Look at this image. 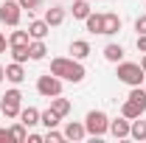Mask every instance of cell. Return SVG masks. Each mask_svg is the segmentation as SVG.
<instances>
[{
  "label": "cell",
  "mask_w": 146,
  "mask_h": 143,
  "mask_svg": "<svg viewBox=\"0 0 146 143\" xmlns=\"http://www.w3.org/2000/svg\"><path fill=\"white\" fill-rule=\"evenodd\" d=\"M104 59H107V62H115V65H118V62L124 59V48H121V45H115V42L104 45Z\"/></svg>",
  "instance_id": "cell-19"
},
{
  "label": "cell",
  "mask_w": 146,
  "mask_h": 143,
  "mask_svg": "<svg viewBox=\"0 0 146 143\" xmlns=\"http://www.w3.org/2000/svg\"><path fill=\"white\" fill-rule=\"evenodd\" d=\"M20 109H23V93L17 87L6 90V95L0 98V112L6 118H20Z\"/></svg>",
  "instance_id": "cell-4"
},
{
  "label": "cell",
  "mask_w": 146,
  "mask_h": 143,
  "mask_svg": "<svg viewBox=\"0 0 146 143\" xmlns=\"http://www.w3.org/2000/svg\"><path fill=\"white\" fill-rule=\"evenodd\" d=\"M143 90H146V79H143Z\"/></svg>",
  "instance_id": "cell-36"
},
{
  "label": "cell",
  "mask_w": 146,
  "mask_h": 143,
  "mask_svg": "<svg viewBox=\"0 0 146 143\" xmlns=\"http://www.w3.org/2000/svg\"><path fill=\"white\" fill-rule=\"evenodd\" d=\"M45 54H48V48H45V39H31V42H28V56H31L34 62L45 59Z\"/></svg>",
  "instance_id": "cell-16"
},
{
  "label": "cell",
  "mask_w": 146,
  "mask_h": 143,
  "mask_svg": "<svg viewBox=\"0 0 146 143\" xmlns=\"http://www.w3.org/2000/svg\"><path fill=\"white\" fill-rule=\"evenodd\" d=\"M135 31L138 34H146V14H141V17L135 20Z\"/></svg>",
  "instance_id": "cell-29"
},
{
  "label": "cell",
  "mask_w": 146,
  "mask_h": 143,
  "mask_svg": "<svg viewBox=\"0 0 146 143\" xmlns=\"http://www.w3.org/2000/svg\"><path fill=\"white\" fill-rule=\"evenodd\" d=\"M20 17H23V9H20L17 0H3V3H0V23H3V25L17 28Z\"/></svg>",
  "instance_id": "cell-6"
},
{
  "label": "cell",
  "mask_w": 146,
  "mask_h": 143,
  "mask_svg": "<svg viewBox=\"0 0 146 143\" xmlns=\"http://www.w3.org/2000/svg\"><path fill=\"white\" fill-rule=\"evenodd\" d=\"M9 138H11V140H17V143L28 140V126L23 124V121H17L14 126H9Z\"/></svg>",
  "instance_id": "cell-21"
},
{
  "label": "cell",
  "mask_w": 146,
  "mask_h": 143,
  "mask_svg": "<svg viewBox=\"0 0 146 143\" xmlns=\"http://www.w3.org/2000/svg\"><path fill=\"white\" fill-rule=\"evenodd\" d=\"M6 48H9V39H6L3 31H0V54H6Z\"/></svg>",
  "instance_id": "cell-32"
},
{
  "label": "cell",
  "mask_w": 146,
  "mask_h": 143,
  "mask_svg": "<svg viewBox=\"0 0 146 143\" xmlns=\"http://www.w3.org/2000/svg\"><path fill=\"white\" fill-rule=\"evenodd\" d=\"M121 31V17L115 14V11H104L101 14V34L104 36H112Z\"/></svg>",
  "instance_id": "cell-7"
},
{
  "label": "cell",
  "mask_w": 146,
  "mask_h": 143,
  "mask_svg": "<svg viewBox=\"0 0 146 143\" xmlns=\"http://www.w3.org/2000/svg\"><path fill=\"white\" fill-rule=\"evenodd\" d=\"M3 140H6V143L11 140V138H9V129H0V143H3Z\"/></svg>",
  "instance_id": "cell-33"
},
{
  "label": "cell",
  "mask_w": 146,
  "mask_h": 143,
  "mask_svg": "<svg viewBox=\"0 0 146 143\" xmlns=\"http://www.w3.org/2000/svg\"><path fill=\"white\" fill-rule=\"evenodd\" d=\"M141 68H143V73H146V54H143V59H141Z\"/></svg>",
  "instance_id": "cell-35"
},
{
  "label": "cell",
  "mask_w": 146,
  "mask_h": 143,
  "mask_svg": "<svg viewBox=\"0 0 146 143\" xmlns=\"http://www.w3.org/2000/svg\"><path fill=\"white\" fill-rule=\"evenodd\" d=\"M90 42H87V39H73L70 42V56L73 59H87V56H90Z\"/></svg>",
  "instance_id": "cell-13"
},
{
  "label": "cell",
  "mask_w": 146,
  "mask_h": 143,
  "mask_svg": "<svg viewBox=\"0 0 146 143\" xmlns=\"http://www.w3.org/2000/svg\"><path fill=\"white\" fill-rule=\"evenodd\" d=\"M84 129H87V135H93V138L107 135V132H110V118H107V112H101V109H90V112H87V118H84Z\"/></svg>",
  "instance_id": "cell-3"
},
{
  "label": "cell",
  "mask_w": 146,
  "mask_h": 143,
  "mask_svg": "<svg viewBox=\"0 0 146 143\" xmlns=\"http://www.w3.org/2000/svg\"><path fill=\"white\" fill-rule=\"evenodd\" d=\"M11 56H14V62H20V65H25L31 56H28V45H23V48H11Z\"/></svg>",
  "instance_id": "cell-25"
},
{
  "label": "cell",
  "mask_w": 146,
  "mask_h": 143,
  "mask_svg": "<svg viewBox=\"0 0 146 143\" xmlns=\"http://www.w3.org/2000/svg\"><path fill=\"white\" fill-rule=\"evenodd\" d=\"M129 124H132V121L124 118V115H121V118H115V121H110V135H112V138H118V140H121V138H129Z\"/></svg>",
  "instance_id": "cell-8"
},
{
  "label": "cell",
  "mask_w": 146,
  "mask_h": 143,
  "mask_svg": "<svg viewBox=\"0 0 146 143\" xmlns=\"http://www.w3.org/2000/svg\"><path fill=\"white\" fill-rule=\"evenodd\" d=\"M129 138H132V140H146V121L135 118V121L129 124Z\"/></svg>",
  "instance_id": "cell-20"
},
{
  "label": "cell",
  "mask_w": 146,
  "mask_h": 143,
  "mask_svg": "<svg viewBox=\"0 0 146 143\" xmlns=\"http://www.w3.org/2000/svg\"><path fill=\"white\" fill-rule=\"evenodd\" d=\"M51 109H54L56 115H62V118H65V115L70 112V101H68V98H62V95H54V98H51Z\"/></svg>",
  "instance_id": "cell-23"
},
{
  "label": "cell",
  "mask_w": 146,
  "mask_h": 143,
  "mask_svg": "<svg viewBox=\"0 0 146 143\" xmlns=\"http://www.w3.org/2000/svg\"><path fill=\"white\" fill-rule=\"evenodd\" d=\"M25 79V68L20 65V62H11V65H6V81H11V84H20Z\"/></svg>",
  "instance_id": "cell-14"
},
{
  "label": "cell",
  "mask_w": 146,
  "mask_h": 143,
  "mask_svg": "<svg viewBox=\"0 0 146 143\" xmlns=\"http://www.w3.org/2000/svg\"><path fill=\"white\" fill-rule=\"evenodd\" d=\"M127 98H132V101H138V104H143V107H146V90H143V84H141V87H132Z\"/></svg>",
  "instance_id": "cell-26"
},
{
  "label": "cell",
  "mask_w": 146,
  "mask_h": 143,
  "mask_svg": "<svg viewBox=\"0 0 146 143\" xmlns=\"http://www.w3.org/2000/svg\"><path fill=\"white\" fill-rule=\"evenodd\" d=\"M3 79H6V68L0 65V84H3Z\"/></svg>",
  "instance_id": "cell-34"
},
{
  "label": "cell",
  "mask_w": 146,
  "mask_h": 143,
  "mask_svg": "<svg viewBox=\"0 0 146 143\" xmlns=\"http://www.w3.org/2000/svg\"><path fill=\"white\" fill-rule=\"evenodd\" d=\"M45 140H48V143H62V140H65V132H59V129H48Z\"/></svg>",
  "instance_id": "cell-28"
},
{
  "label": "cell",
  "mask_w": 146,
  "mask_h": 143,
  "mask_svg": "<svg viewBox=\"0 0 146 143\" xmlns=\"http://www.w3.org/2000/svg\"><path fill=\"white\" fill-rule=\"evenodd\" d=\"M143 112H146V107H143V104H138V101H132V98H127V101L121 104V115H124V118H129V121L141 118Z\"/></svg>",
  "instance_id": "cell-9"
},
{
  "label": "cell",
  "mask_w": 146,
  "mask_h": 143,
  "mask_svg": "<svg viewBox=\"0 0 146 143\" xmlns=\"http://www.w3.org/2000/svg\"><path fill=\"white\" fill-rule=\"evenodd\" d=\"M48 31H51V25H48L45 20H31V23H28V36H31V39H45Z\"/></svg>",
  "instance_id": "cell-11"
},
{
  "label": "cell",
  "mask_w": 146,
  "mask_h": 143,
  "mask_svg": "<svg viewBox=\"0 0 146 143\" xmlns=\"http://www.w3.org/2000/svg\"><path fill=\"white\" fill-rule=\"evenodd\" d=\"M115 76H118V81H124V84H129V87H141L143 79H146L143 68H141L138 62H118Z\"/></svg>",
  "instance_id": "cell-2"
},
{
  "label": "cell",
  "mask_w": 146,
  "mask_h": 143,
  "mask_svg": "<svg viewBox=\"0 0 146 143\" xmlns=\"http://www.w3.org/2000/svg\"><path fill=\"white\" fill-rule=\"evenodd\" d=\"M42 140H45V135H36V132L28 135V143H42Z\"/></svg>",
  "instance_id": "cell-31"
},
{
  "label": "cell",
  "mask_w": 146,
  "mask_h": 143,
  "mask_svg": "<svg viewBox=\"0 0 146 143\" xmlns=\"http://www.w3.org/2000/svg\"><path fill=\"white\" fill-rule=\"evenodd\" d=\"M39 124L45 126V129H56V126L62 124V115H56L54 109L48 107V109H45V112H39Z\"/></svg>",
  "instance_id": "cell-15"
},
{
  "label": "cell",
  "mask_w": 146,
  "mask_h": 143,
  "mask_svg": "<svg viewBox=\"0 0 146 143\" xmlns=\"http://www.w3.org/2000/svg\"><path fill=\"white\" fill-rule=\"evenodd\" d=\"M17 3H20V9H23V11H28V14L36 11V9L42 6V0H17Z\"/></svg>",
  "instance_id": "cell-27"
},
{
  "label": "cell",
  "mask_w": 146,
  "mask_h": 143,
  "mask_svg": "<svg viewBox=\"0 0 146 143\" xmlns=\"http://www.w3.org/2000/svg\"><path fill=\"white\" fill-rule=\"evenodd\" d=\"M20 121L28 126V129L36 126V124H39V109H36V107H23V109H20Z\"/></svg>",
  "instance_id": "cell-17"
},
{
  "label": "cell",
  "mask_w": 146,
  "mask_h": 143,
  "mask_svg": "<svg viewBox=\"0 0 146 143\" xmlns=\"http://www.w3.org/2000/svg\"><path fill=\"white\" fill-rule=\"evenodd\" d=\"M51 73L59 76L62 81H73V84H79V81L87 76L82 59H73V56H70V59H68V56H56L54 62H51Z\"/></svg>",
  "instance_id": "cell-1"
},
{
  "label": "cell",
  "mask_w": 146,
  "mask_h": 143,
  "mask_svg": "<svg viewBox=\"0 0 146 143\" xmlns=\"http://www.w3.org/2000/svg\"><path fill=\"white\" fill-rule=\"evenodd\" d=\"M36 93L42 98H54V95H62V79L54 76V73H45L36 79Z\"/></svg>",
  "instance_id": "cell-5"
},
{
  "label": "cell",
  "mask_w": 146,
  "mask_h": 143,
  "mask_svg": "<svg viewBox=\"0 0 146 143\" xmlns=\"http://www.w3.org/2000/svg\"><path fill=\"white\" fill-rule=\"evenodd\" d=\"M70 11H73V20H87V14H90L93 9H90V3H87V0H73Z\"/></svg>",
  "instance_id": "cell-18"
},
{
  "label": "cell",
  "mask_w": 146,
  "mask_h": 143,
  "mask_svg": "<svg viewBox=\"0 0 146 143\" xmlns=\"http://www.w3.org/2000/svg\"><path fill=\"white\" fill-rule=\"evenodd\" d=\"M84 25H87V31L90 34H101V14H87V20H84Z\"/></svg>",
  "instance_id": "cell-24"
},
{
  "label": "cell",
  "mask_w": 146,
  "mask_h": 143,
  "mask_svg": "<svg viewBox=\"0 0 146 143\" xmlns=\"http://www.w3.org/2000/svg\"><path fill=\"white\" fill-rule=\"evenodd\" d=\"M65 17H68V14H65V9H62V6H51V9L45 11V17H42V20H45L51 28H56V25H62V23H65Z\"/></svg>",
  "instance_id": "cell-12"
},
{
  "label": "cell",
  "mask_w": 146,
  "mask_h": 143,
  "mask_svg": "<svg viewBox=\"0 0 146 143\" xmlns=\"http://www.w3.org/2000/svg\"><path fill=\"white\" fill-rule=\"evenodd\" d=\"M28 42H31L28 28H25V31H11V36H9V48H23V45H28Z\"/></svg>",
  "instance_id": "cell-22"
},
{
  "label": "cell",
  "mask_w": 146,
  "mask_h": 143,
  "mask_svg": "<svg viewBox=\"0 0 146 143\" xmlns=\"http://www.w3.org/2000/svg\"><path fill=\"white\" fill-rule=\"evenodd\" d=\"M135 45H138L141 54H146V34H138V42H135Z\"/></svg>",
  "instance_id": "cell-30"
},
{
  "label": "cell",
  "mask_w": 146,
  "mask_h": 143,
  "mask_svg": "<svg viewBox=\"0 0 146 143\" xmlns=\"http://www.w3.org/2000/svg\"><path fill=\"white\" fill-rule=\"evenodd\" d=\"M84 138H87L84 124H79V121H68V126H65V140H84Z\"/></svg>",
  "instance_id": "cell-10"
}]
</instances>
